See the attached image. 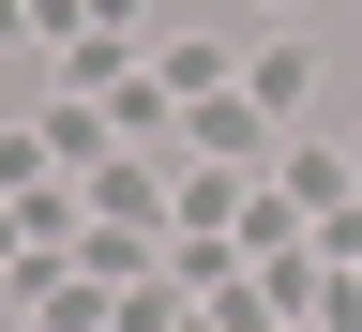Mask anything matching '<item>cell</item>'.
Returning a JSON list of instances; mask_svg holds the SVG:
<instances>
[{
    "instance_id": "cell-2",
    "label": "cell",
    "mask_w": 362,
    "mask_h": 332,
    "mask_svg": "<svg viewBox=\"0 0 362 332\" xmlns=\"http://www.w3.org/2000/svg\"><path fill=\"white\" fill-rule=\"evenodd\" d=\"M257 16H302V0H257Z\"/></svg>"
},
{
    "instance_id": "cell-1",
    "label": "cell",
    "mask_w": 362,
    "mask_h": 332,
    "mask_svg": "<svg viewBox=\"0 0 362 332\" xmlns=\"http://www.w3.org/2000/svg\"><path fill=\"white\" fill-rule=\"evenodd\" d=\"M302 91H317V61H302V45H257V106H272V121H287V106H302Z\"/></svg>"
}]
</instances>
